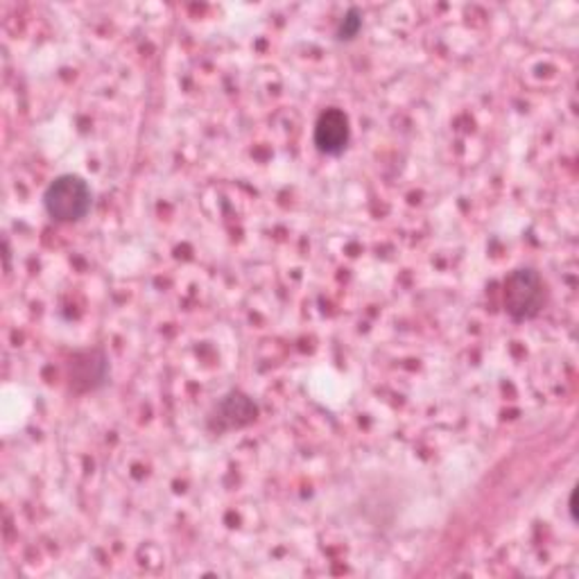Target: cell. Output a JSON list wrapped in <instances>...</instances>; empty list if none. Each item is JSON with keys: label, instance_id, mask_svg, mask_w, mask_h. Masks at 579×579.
<instances>
[{"label": "cell", "instance_id": "277c9868", "mask_svg": "<svg viewBox=\"0 0 579 579\" xmlns=\"http://www.w3.org/2000/svg\"><path fill=\"white\" fill-rule=\"evenodd\" d=\"M351 141L349 116L338 106H328L319 114L313 131L315 148L326 156H340Z\"/></svg>", "mask_w": 579, "mask_h": 579}, {"label": "cell", "instance_id": "3957f363", "mask_svg": "<svg viewBox=\"0 0 579 579\" xmlns=\"http://www.w3.org/2000/svg\"><path fill=\"white\" fill-rule=\"evenodd\" d=\"M259 417V405L242 392H229L219 399L209 417V428L213 432H229L234 428H244Z\"/></svg>", "mask_w": 579, "mask_h": 579}, {"label": "cell", "instance_id": "5b68a950", "mask_svg": "<svg viewBox=\"0 0 579 579\" xmlns=\"http://www.w3.org/2000/svg\"><path fill=\"white\" fill-rule=\"evenodd\" d=\"M109 363L102 349H89L77 353L68 365V380L75 392H93L106 382Z\"/></svg>", "mask_w": 579, "mask_h": 579}, {"label": "cell", "instance_id": "6da1fadb", "mask_svg": "<svg viewBox=\"0 0 579 579\" xmlns=\"http://www.w3.org/2000/svg\"><path fill=\"white\" fill-rule=\"evenodd\" d=\"M43 209L54 223H79L93 209V190L89 181L81 179L79 175H60L43 190Z\"/></svg>", "mask_w": 579, "mask_h": 579}, {"label": "cell", "instance_id": "52a82bcc", "mask_svg": "<svg viewBox=\"0 0 579 579\" xmlns=\"http://www.w3.org/2000/svg\"><path fill=\"white\" fill-rule=\"evenodd\" d=\"M575 499H577V491H572V493H570V501H568V512H570V520H572V523H577V512H575L577 507H575Z\"/></svg>", "mask_w": 579, "mask_h": 579}, {"label": "cell", "instance_id": "7a4b0ae2", "mask_svg": "<svg viewBox=\"0 0 579 579\" xmlns=\"http://www.w3.org/2000/svg\"><path fill=\"white\" fill-rule=\"evenodd\" d=\"M547 303V286L534 267H516L507 274L503 290L505 313L514 322H530Z\"/></svg>", "mask_w": 579, "mask_h": 579}, {"label": "cell", "instance_id": "8992f818", "mask_svg": "<svg viewBox=\"0 0 579 579\" xmlns=\"http://www.w3.org/2000/svg\"><path fill=\"white\" fill-rule=\"evenodd\" d=\"M363 30V12L357 8H349L347 14L340 18V25L336 30L338 41H351Z\"/></svg>", "mask_w": 579, "mask_h": 579}]
</instances>
